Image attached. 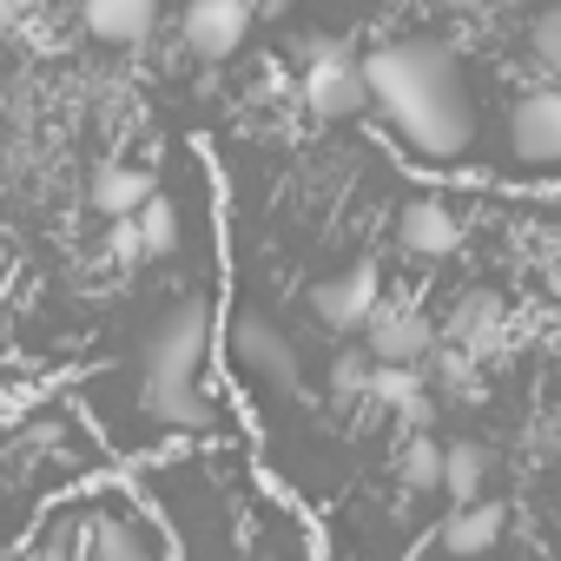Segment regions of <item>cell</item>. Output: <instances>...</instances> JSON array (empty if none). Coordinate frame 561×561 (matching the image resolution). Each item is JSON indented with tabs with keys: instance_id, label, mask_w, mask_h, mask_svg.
I'll list each match as a JSON object with an SVG mask.
<instances>
[{
	"instance_id": "cell-1",
	"label": "cell",
	"mask_w": 561,
	"mask_h": 561,
	"mask_svg": "<svg viewBox=\"0 0 561 561\" xmlns=\"http://www.w3.org/2000/svg\"><path fill=\"white\" fill-rule=\"evenodd\" d=\"M364 87L383 113V133L423 165H462L476 146V100L462 60L436 34H403L364 54Z\"/></svg>"
},
{
	"instance_id": "cell-2",
	"label": "cell",
	"mask_w": 561,
	"mask_h": 561,
	"mask_svg": "<svg viewBox=\"0 0 561 561\" xmlns=\"http://www.w3.org/2000/svg\"><path fill=\"white\" fill-rule=\"evenodd\" d=\"M205 351H211V305L205 298H179L152 324V337L139 351V390H146V403H152V416L165 430H211V403L198 390Z\"/></svg>"
},
{
	"instance_id": "cell-3",
	"label": "cell",
	"mask_w": 561,
	"mask_h": 561,
	"mask_svg": "<svg viewBox=\"0 0 561 561\" xmlns=\"http://www.w3.org/2000/svg\"><path fill=\"white\" fill-rule=\"evenodd\" d=\"M298 100L311 119L337 126V119H357L370 106V87H364V60L351 54V41H305V73H298Z\"/></svg>"
},
{
	"instance_id": "cell-4",
	"label": "cell",
	"mask_w": 561,
	"mask_h": 561,
	"mask_svg": "<svg viewBox=\"0 0 561 561\" xmlns=\"http://www.w3.org/2000/svg\"><path fill=\"white\" fill-rule=\"evenodd\" d=\"M231 364L251 370L271 390H298V351H291V337L277 331L264 311H238L231 318Z\"/></svg>"
},
{
	"instance_id": "cell-5",
	"label": "cell",
	"mask_w": 561,
	"mask_h": 561,
	"mask_svg": "<svg viewBox=\"0 0 561 561\" xmlns=\"http://www.w3.org/2000/svg\"><path fill=\"white\" fill-rule=\"evenodd\" d=\"M251 21H257L251 0H192V8L179 14V41H185L192 60L218 67V60H231V54L244 47Z\"/></svg>"
},
{
	"instance_id": "cell-6",
	"label": "cell",
	"mask_w": 561,
	"mask_h": 561,
	"mask_svg": "<svg viewBox=\"0 0 561 561\" xmlns=\"http://www.w3.org/2000/svg\"><path fill=\"white\" fill-rule=\"evenodd\" d=\"M508 152L535 172H561V87H535L508 106Z\"/></svg>"
},
{
	"instance_id": "cell-7",
	"label": "cell",
	"mask_w": 561,
	"mask_h": 561,
	"mask_svg": "<svg viewBox=\"0 0 561 561\" xmlns=\"http://www.w3.org/2000/svg\"><path fill=\"white\" fill-rule=\"evenodd\" d=\"M377 305H383L377 264H351L344 277H324V285L311 291V318L324 331H337V337H364V324L377 318Z\"/></svg>"
},
{
	"instance_id": "cell-8",
	"label": "cell",
	"mask_w": 561,
	"mask_h": 561,
	"mask_svg": "<svg viewBox=\"0 0 561 561\" xmlns=\"http://www.w3.org/2000/svg\"><path fill=\"white\" fill-rule=\"evenodd\" d=\"M436 344H443V331H436L430 311H416V305H377V318L364 324L370 364H403V370H416L423 357H436Z\"/></svg>"
},
{
	"instance_id": "cell-9",
	"label": "cell",
	"mask_w": 561,
	"mask_h": 561,
	"mask_svg": "<svg viewBox=\"0 0 561 561\" xmlns=\"http://www.w3.org/2000/svg\"><path fill=\"white\" fill-rule=\"evenodd\" d=\"M443 344L469 351L476 364H482V357H495V351L508 344V305H502L495 291H462V305H456V311H449V324H443Z\"/></svg>"
},
{
	"instance_id": "cell-10",
	"label": "cell",
	"mask_w": 561,
	"mask_h": 561,
	"mask_svg": "<svg viewBox=\"0 0 561 561\" xmlns=\"http://www.w3.org/2000/svg\"><path fill=\"white\" fill-rule=\"evenodd\" d=\"M397 238H403V251H416V257H449V251L462 244V218H456L443 198H410V205L397 211Z\"/></svg>"
},
{
	"instance_id": "cell-11",
	"label": "cell",
	"mask_w": 561,
	"mask_h": 561,
	"mask_svg": "<svg viewBox=\"0 0 561 561\" xmlns=\"http://www.w3.org/2000/svg\"><path fill=\"white\" fill-rule=\"evenodd\" d=\"M80 27L106 47H139L159 27V0H80Z\"/></svg>"
},
{
	"instance_id": "cell-12",
	"label": "cell",
	"mask_w": 561,
	"mask_h": 561,
	"mask_svg": "<svg viewBox=\"0 0 561 561\" xmlns=\"http://www.w3.org/2000/svg\"><path fill=\"white\" fill-rule=\"evenodd\" d=\"M502 528H508V508L476 495V502H462V508L443 522V535H436V541H443V554H456V561H476V554H489V548L502 541Z\"/></svg>"
},
{
	"instance_id": "cell-13",
	"label": "cell",
	"mask_w": 561,
	"mask_h": 561,
	"mask_svg": "<svg viewBox=\"0 0 561 561\" xmlns=\"http://www.w3.org/2000/svg\"><path fill=\"white\" fill-rule=\"evenodd\" d=\"M152 192H159V185H152V172H146V165H100V172H93V185H87L93 211H100V218H113V225H119V218H133Z\"/></svg>"
},
{
	"instance_id": "cell-14",
	"label": "cell",
	"mask_w": 561,
	"mask_h": 561,
	"mask_svg": "<svg viewBox=\"0 0 561 561\" xmlns=\"http://www.w3.org/2000/svg\"><path fill=\"white\" fill-rule=\"evenodd\" d=\"M126 231H133V251H139V257H165V251L179 244V205H172L165 192H152V198L126 218Z\"/></svg>"
},
{
	"instance_id": "cell-15",
	"label": "cell",
	"mask_w": 561,
	"mask_h": 561,
	"mask_svg": "<svg viewBox=\"0 0 561 561\" xmlns=\"http://www.w3.org/2000/svg\"><path fill=\"white\" fill-rule=\"evenodd\" d=\"M93 561H159L152 535L119 515H93Z\"/></svg>"
},
{
	"instance_id": "cell-16",
	"label": "cell",
	"mask_w": 561,
	"mask_h": 561,
	"mask_svg": "<svg viewBox=\"0 0 561 561\" xmlns=\"http://www.w3.org/2000/svg\"><path fill=\"white\" fill-rule=\"evenodd\" d=\"M482 476H489L482 443H443V495H456V508L482 495Z\"/></svg>"
},
{
	"instance_id": "cell-17",
	"label": "cell",
	"mask_w": 561,
	"mask_h": 561,
	"mask_svg": "<svg viewBox=\"0 0 561 561\" xmlns=\"http://www.w3.org/2000/svg\"><path fill=\"white\" fill-rule=\"evenodd\" d=\"M364 397H370L377 410H397V416H403V410H410V403H423L430 390H423V377H416V370H403V364H370V390H364Z\"/></svg>"
},
{
	"instance_id": "cell-18",
	"label": "cell",
	"mask_w": 561,
	"mask_h": 561,
	"mask_svg": "<svg viewBox=\"0 0 561 561\" xmlns=\"http://www.w3.org/2000/svg\"><path fill=\"white\" fill-rule=\"evenodd\" d=\"M397 476H403V489H410V495L443 489V443H436V436H410V443H403V456H397Z\"/></svg>"
},
{
	"instance_id": "cell-19",
	"label": "cell",
	"mask_w": 561,
	"mask_h": 561,
	"mask_svg": "<svg viewBox=\"0 0 561 561\" xmlns=\"http://www.w3.org/2000/svg\"><path fill=\"white\" fill-rule=\"evenodd\" d=\"M528 54H535V67H541L548 80H561V8H548V14L528 27Z\"/></svg>"
},
{
	"instance_id": "cell-20",
	"label": "cell",
	"mask_w": 561,
	"mask_h": 561,
	"mask_svg": "<svg viewBox=\"0 0 561 561\" xmlns=\"http://www.w3.org/2000/svg\"><path fill=\"white\" fill-rule=\"evenodd\" d=\"M364 390H370V351H344V357L331 364V397L351 403V397H364Z\"/></svg>"
},
{
	"instance_id": "cell-21",
	"label": "cell",
	"mask_w": 561,
	"mask_h": 561,
	"mask_svg": "<svg viewBox=\"0 0 561 561\" xmlns=\"http://www.w3.org/2000/svg\"><path fill=\"white\" fill-rule=\"evenodd\" d=\"M298 93V80H285V73H257L251 80V106H285Z\"/></svg>"
},
{
	"instance_id": "cell-22",
	"label": "cell",
	"mask_w": 561,
	"mask_h": 561,
	"mask_svg": "<svg viewBox=\"0 0 561 561\" xmlns=\"http://www.w3.org/2000/svg\"><path fill=\"white\" fill-rule=\"evenodd\" d=\"M14 27H21V8H14V0H0V41H8Z\"/></svg>"
},
{
	"instance_id": "cell-23",
	"label": "cell",
	"mask_w": 561,
	"mask_h": 561,
	"mask_svg": "<svg viewBox=\"0 0 561 561\" xmlns=\"http://www.w3.org/2000/svg\"><path fill=\"white\" fill-rule=\"evenodd\" d=\"M14 8H21V14H27V8H41V0H14Z\"/></svg>"
}]
</instances>
